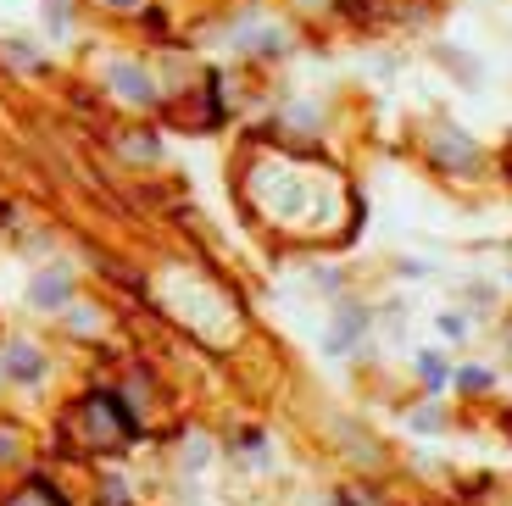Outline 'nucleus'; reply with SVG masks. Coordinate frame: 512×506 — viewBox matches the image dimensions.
Returning <instances> with one entry per match:
<instances>
[{
    "instance_id": "nucleus-4",
    "label": "nucleus",
    "mask_w": 512,
    "mask_h": 506,
    "mask_svg": "<svg viewBox=\"0 0 512 506\" xmlns=\"http://www.w3.org/2000/svg\"><path fill=\"white\" fill-rule=\"evenodd\" d=\"M112 89H117V95H128V101H156V89H151V78H145L140 73V67H128V62H117L112 67Z\"/></svg>"
},
{
    "instance_id": "nucleus-8",
    "label": "nucleus",
    "mask_w": 512,
    "mask_h": 506,
    "mask_svg": "<svg viewBox=\"0 0 512 506\" xmlns=\"http://www.w3.org/2000/svg\"><path fill=\"white\" fill-rule=\"evenodd\" d=\"M123 156H128V162H151L156 140H151V134H123Z\"/></svg>"
},
{
    "instance_id": "nucleus-3",
    "label": "nucleus",
    "mask_w": 512,
    "mask_h": 506,
    "mask_svg": "<svg viewBox=\"0 0 512 506\" xmlns=\"http://www.w3.org/2000/svg\"><path fill=\"white\" fill-rule=\"evenodd\" d=\"M429 151H435V167H446V173H457V178H474L479 173V145L462 134V128H435L429 134Z\"/></svg>"
},
{
    "instance_id": "nucleus-10",
    "label": "nucleus",
    "mask_w": 512,
    "mask_h": 506,
    "mask_svg": "<svg viewBox=\"0 0 512 506\" xmlns=\"http://www.w3.org/2000/svg\"><path fill=\"white\" fill-rule=\"evenodd\" d=\"M423 373H429V384H446V373H440V356H423Z\"/></svg>"
},
{
    "instance_id": "nucleus-6",
    "label": "nucleus",
    "mask_w": 512,
    "mask_h": 506,
    "mask_svg": "<svg viewBox=\"0 0 512 506\" xmlns=\"http://www.w3.org/2000/svg\"><path fill=\"white\" fill-rule=\"evenodd\" d=\"M6 506H67V501H62V495H56L45 479H28V484H23V490H17Z\"/></svg>"
},
{
    "instance_id": "nucleus-1",
    "label": "nucleus",
    "mask_w": 512,
    "mask_h": 506,
    "mask_svg": "<svg viewBox=\"0 0 512 506\" xmlns=\"http://www.w3.org/2000/svg\"><path fill=\"white\" fill-rule=\"evenodd\" d=\"M240 190L256 223L284 234V240H340L357 223L340 167L312 162V156L256 151L240 173Z\"/></svg>"
},
{
    "instance_id": "nucleus-7",
    "label": "nucleus",
    "mask_w": 512,
    "mask_h": 506,
    "mask_svg": "<svg viewBox=\"0 0 512 506\" xmlns=\"http://www.w3.org/2000/svg\"><path fill=\"white\" fill-rule=\"evenodd\" d=\"M6 367H12L17 379H39V373H45V362H39L28 345H12V351H6Z\"/></svg>"
},
{
    "instance_id": "nucleus-5",
    "label": "nucleus",
    "mask_w": 512,
    "mask_h": 506,
    "mask_svg": "<svg viewBox=\"0 0 512 506\" xmlns=\"http://www.w3.org/2000/svg\"><path fill=\"white\" fill-rule=\"evenodd\" d=\"M67 273H39L34 279V306H67Z\"/></svg>"
},
{
    "instance_id": "nucleus-11",
    "label": "nucleus",
    "mask_w": 512,
    "mask_h": 506,
    "mask_svg": "<svg viewBox=\"0 0 512 506\" xmlns=\"http://www.w3.org/2000/svg\"><path fill=\"white\" fill-rule=\"evenodd\" d=\"M346 12H362V17H373V12H379V0H346Z\"/></svg>"
},
{
    "instance_id": "nucleus-12",
    "label": "nucleus",
    "mask_w": 512,
    "mask_h": 506,
    "mask_svg": "<svg viewBox=\"0 0 512 506\" xmlns=\"http://www.w3.org/2000/svg\"><path fill=\"white\" fill-rule=\"evenodd\" d=\"M101 6H112V12H140L145 0H101Z\"/></svg>"
},
{
    "instance_id": "nucleus-13",
    "label": "nucleus",
    "mask_w": 512,
    "mask_h": 506,
    "mask_svg": "<svg viewBox=\"0 0 512 506\" xmlns=\"http://www.w3.org/2000/svg\"><path fill=\"white\" fill-rule=\"evenodd\" d=\"M0 456H17V440H12V434H0Z\"/></svg>"
},
{
    "instance_id": "nucleus-9",
    "label": "nucleus",
    "mask_w": 512,
    "mask_h": 506,
    "mask_svg": "<svg viewBox=\"0 0 512 506\" xmlns=\"http://www.w3.org/2000/svg\"><path fill=\"white\" fill-rule=\"evenodd\" d=\"M485 384H490V373H485V367H468V373H462V390H485Z\"/></svg>"
},
{
    "instance_id": "nucleus-2",
    "label": "nucleus",
    "mask_w": 512,
    "mask_h": 506,
    "mask_svg": "<svg viewBox=\"0 0 512 506\" xmlns=\"http://www.w3.org/2000/svg\"><path fill=\"white\" fill-rule=\"evenodd\" d=\"M134 434H140V423L128 418V406L117 401V395H106V390L84 395V401H78L73 412L62 418V440L73 445V451H84V456L123 451Z\"/></svg>"
}]
</instances>
